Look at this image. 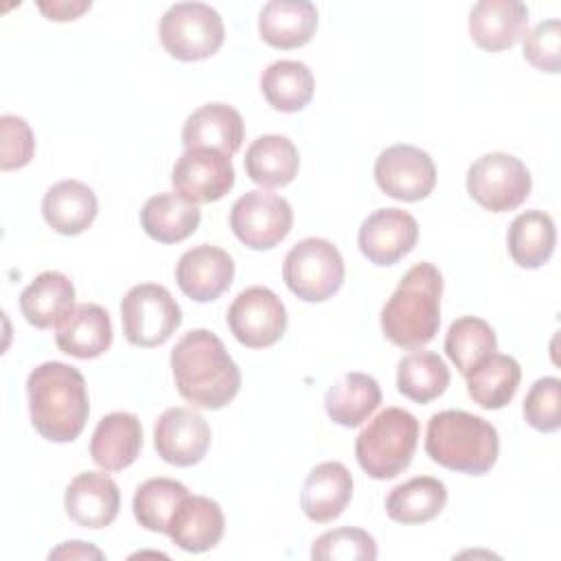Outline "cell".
<instances>
[{"instance_id":"6da1fadb","label":"cell","mask_w":561,"mask_h":561,"mask_svg":"<svg viewBox=\"0 0 561 561\" xmlns=\"http://www.w3.org/2000/svg\"><path fill=\"white\" fill-rule=\"evenodd\" d=\"M175 388L193 408L219 410L241 388V370L228 355L224 342L208 329L184 333L171 351Z\"/></svg>"},{"instance_id":"7a4b0ae2","label":"cell","mask_w":561,"mask_h":561,"mask_svg":"<svg viewBox=\"0 0 561 561\" xmlns=\"http://www.w3.org/2000/svg\"><path fill=\"white\" fill-rule=\"evenodd\" d=\"M28 414L50 443H72L85 427L90 403L83 375L64 362H44L26 379Z\"/></svg>"},{"instance_id":"3957f363","label":"cell","mask_w":561,"mask_h":561,"mask_svg":"<svg viewBox=\"0 0 561 561\" xmlns=\"http://www.w3.org/2000/svg\"><path fill=\"white\" fill-rule=\"evenodd\" d=\"M443 274L434 263L412 265L381 309L383 335L401 348H419L440 327Z\"/></svg>"},{"instance_id":"277c9868","label":"cell","mask_w":561,"mask_h":561,"mask_svg":"<svg viewBox=\"0 0 561 561\" xmlns=\"http://www.w3.org/2000/svg\"><path fill=\"white\" fill-rule=\"evenodd\" d=\"M425 451L449 471L484 476L497 460L500 436L482 416L465 410H443L427 421Z\"/></svg>"},{"instance_id":"5b68a950","label":"cell","mask_w":561,"mask_h":561,"mask_svg":"<svg viewBox=\"0 0 561 561\" xmlns=\"http://www.w3.org/2000/svg\"><path fill=\"white\" fill-rule=\"evenodd\" d=\"M419 421L403 408H386L357 434L355 458L375 480L397 478L412 462Z\"/></svg>"},{"instance_id":"8992f818","label":"cell","mask_w":561,"mask_h":561,"mask_svg":"<svg viewBox=\"0 0 561 561\" xmlns=\"http://www.w3.org/2000/svg\"><path fill=\"white\" fill-rule=\"evenodd\" d=\"M160 42L180 61L213 57L226 37L221 15L204 2H175L160 18Z\"/></svg>"},{"instance_id":"52a82bcc","label":"cell","mask_w":561,"mask_h":561,"mask_svg":"<svg viewBox=\"0 0 561 561\" xmlns=\"http://www.w3.org/2000/svg\"><path fill=\"white\" fill-rule=\"evenodd\" d=\"M287 289L305 302H322L340 291L344 283V261L340 250L320 237L298 241L283 261Z\"/></svg>"},{"instance_id":"ba28073f","label":"cell","mask_w":561,"mask_h":561,"mask_svg":"<svg viewBox=\"0 0 561 561\" xmlns=\"http://www.w3.org/2000/svg\"><path fill=\"white\" fill-rule=\"evenodd\" d=\"M125 340L140 348L164 344L182 322V311L171 291L158 283L134 285L121 300Z\"/></svg>"},{"instance_id":"9c48e42d","label":"cell","mask_w":561,"mask_h":561,"mask_svg":"<svg viewBox=\"0 0 561 561\" xmlns=\"http://www.w3.org/2000/svg\"><path fill=\"white\" fill-rule=\"evenodd\" d=\"M530 171L526 164L504 151L480 156L467 171L469 195L491 213L515 210L530 195Z\"/></svg>"},{"instance_id":"30bf717a","label":"cell","mask_w":561,"mask_h":561,"mask_svg":"<svg viewBox=\"0 0 561 561\" xmlns=\"http://www.w3.org/2000/svg\"><path fill=\"white\" fill-rule=\"evenodd\" d=\"M294 210L276 193L256 188L243 193L230 208V228L234 237L252 250H272L291 230Z\"/></svg>"},{"instance_id":"8fae6325","label":"cell","mask_w":561,"mask_h":561,"mask_svg":"<svg viewBox=\"0 0 561 561\" xmlns=\"http://www.w3.org/2000/svg\"><path fill=\"white\" fill-rule=\"evenodd\" d=\"M226 322L230 333L248 348H267L276 344L287 329L283 300L270 287H248L228 307Z\"/></svg>"},{"instance_id":"7c38bea8","label":"cell","mask_w":561,"mask_h":561,"mask_svg":"<svg viewBox=\"0 0 561 561\" xmlns=\"http://www.w3.org/2000/svg\"><path fill=\"white\" fill-rule=\"evenodd\" d=\"M171 184L180 197L195 206L217 202L234 186L232 160L210 147L184 149L173 164Z\"/></svg>"},{"instance_id":"4fadbf2b","label":"cell","mask_w":561,"mask_h":561,"mask_svg":"<svg viewBox=\"0 0 561 561\" xmlns=\"http://www.w3.org/2000/svg\"><path fill=\"white\" fill-rule=\"evenodd\" d=\"M375 182L399 202H419L436 186V164L421 147L399 142L377 156Z\"/></svg>"},{"instance_id":"5bb4252c","label":"cell","mask_w":561,"mask_h":561,"mask_svg":"<svg viewBox=\"0 0 561 561\" xmlns=\"http://www.w3.org/2000/svg\"><path fill=\"white\" fill-rule=\"evenodd\" d=\"M419 239L416 219L401 208H377L359 226L357 245L375 265H394L410 254Z\"/></svg>"},{"instance_id":"9a60e30c","label":"cell","mask_w":561,"mask_h":561,"mask_svg":"<svg viewBox=\"0 0 561 561\" xmlns=\"http://www.w3.org/2000/svg\"><path fill=\"white\" fill-rule=\"evenodd\" d=\"M153 447L164 462L193 467L210 447V427L195 410L169 408L153 425Z\"/></svg>"},{"instance_id":"2e32d148","label":"cell","mask_w":561,"mask_h":561,"mask_svg":"<svg viewBox=\"0 0 561 561\" xmlns=\"http://www.w3.org/2000/svg\"><path fill=\"white\" fill-rule=\"evenodd\" d=\"M234 278L232 256L210 243L186 250L175 265V283L195 302L217 300Z\"/></svg>"},{"instance_id":"e0dca14e","label":"cell","mask_w":561,"mask_h":561,"mask_svg":"<svg viewBox=\"0 0 561 561\" xmlns=\"http://www.w3.org/2000/svg\"><path fill=\"white\" fill-rule=\"evenodd\" d=\"M64 508L83 528H105L116 519L121 508L118 484L107 473L83 471L66 486Z\"/></svg>"},{"instance_id":"ac0fdd59","label":"cell","mask_w":561,"mask_h":561,"mask_svg":"<svg viewBox=\"0 0 561 561\" xmlns=\"http://www.w3.org/2000/svg\"><path fill=\"white\" fill-rule=\"evenodd\" d=\"M528 33V7L519 0H480L469 13V35L486 53L515 46Z\"/></svg>"},{"instance_id":"d6986e66","label":"cell","mask_w":561,"mask_h":561,"mask_svg":"<svg viewBox=\"0 0 561 561\" xmlns=\"http://www.w3.org/2000/svg\"><path fill=\"white\" fill-rule=\"evenodd\" d=\"M55 342L61 353L77 359H94L112 344L110 313L94 302L72 305L55 324Z\"/></svg>"},{"instance_id":"ffe728a7","label":"cell","mask_w":561,"mask_h":561,"mask_svg":"<svg viewBox=\"0 0 561 561\" xmlns=\"http://www.w3.org/2000/svg\"><path fill=\"white\" fill-rule=\"evenodd\" d=\"M226 519L221 506L206 495H186L175 508L167 535L186 552H206L224 537Z\"/></svg>"},{"instance_id":"44dd1931","label":"cell","mask_w":561,"mask_h":561,"mask_svg":"<svg viewBox=\"0 0 561 561\" xmlns=\"http://www.w3.org/2000/svg\"><path fill=\"white\" fill-rule=\"evenodd\" d=\"M353 497V476L337 462L327 460L316 465L305 478L300 493V508L307 519L316 524L333 522L344 513Z\"/></svg>"},{"instance_id":"7402d4cb","label":"cell","mask_w":561,"mask_h":561,"mask_svg":"<svg viewBox=\"0 0 561 561\" xmlns=\"http://www.w3.org/2000/svg\"><path fill=\"white\" fill-rule=\"evenodd\" d=\"M142 447V427L131 412L105 414L92 434L90 458L103 471H123L136 462Z\"/></svg>"},{"instance_id":"603a6c76","label":"cell","mask_w":561,"mask_h":561,"mask_svg":"<svg viewBox=\"0 0 561 561\" xmlns=\"http://www.w3.org/2000/svg\"><path fill=\"white\" fill-rule=\"evenodd\" d=\"M245 136L241 114L228 103H206L197 107L182 127V145L219 149L226 156H234L241 149Z\"/></svg>"},{"instance_id":"cb8c5ba5","label":"cell","mask_w":561,"mask_h":561,"mask_svg":"<svg viewBox=\"0 0 561 561\" xmlns=\"http://www.w3.org/2000/svg\"><path fill=\"white\" fill-rule=\"evenodd\" d=\"M318 9L309 0H270L259 13V33L274 48H300L311 42Z\"/></svg>"},{"instance_id":"d4e9b609","label":"cell","mask_w":561,"mask_h":561,"mask_svg":"<svg viewBox=\"0 0 561 561\" xmlns=\"http://www.w3.org/2000/svg\"><path fill=\"white\" fill-rule=\"evenodd\" d=\"M99 213L94 191L79 180H61L53 184L42 199L44 221L64 237L81 234L92 226Z\"/></svg>"},{"instance_id":"484cf974","label":"cell","mask_w":561,"mask_h":561,"mask_svg":"<svg viewBox=\"0 0 561 561\" xmlns=\"http://www.w3.org/2000/svg\"><path fill=\"white\" fill-rule=\"evenodd\" d=\"M243 167L254 184L263 188H276L289 184L298 175L300 156L287 136L265 134L252 140L245 151Z\"/></svg>"},{"instance_id":"4316f807","label":"cell","mask_w":561,"mask_h":561,"mask_svg":"<svg viewBox=\"0 0 561 561\" xmlns=\"http://www.w3.org/2000/svg\"><path fill=\"white\" fill-rule=\"evenodd\" d=\"M381 403V388L375 377L366 373L342 375L324 394V410L329 419L342 427L362 425Z\"/></svg>"},{"instance_id":"83f0119b","label":"cell","mask_w":561,"mask_h":561,"mask_svg":"<svg viewBox=\"0 0 561 561\" xmlns=\"http://www.w3.org/2000/svg\"><path fill=\"white\" fill-rule=\"evenodd\" d=\"M202 221L195 204L178 193L151 195L140 210V226L158 243H180L191 237Z\"/></svg>"},{"instance_id":"f1b7e54d","label":"cell","mask_w":561,"mask_h":561,"mask_svg":"<svg viewBox=\"0 0 561 561\" xmlns=\"http://www.w3.org/2000/svg\"><path fill=\"white\" fill-rule=\"evenodd\" d=\"M75 305L72 280L55 270L37 274L20 294V311L35 329L55 327Z\"/></svg>"},{"instance_id":"f546056e","label":"cell","mask_w":561,"mask_h":561,"mask_svg":"<svg viewBox=\"0 0 561 561\" xmlns=\"http://www.w3.org/2000/svg\"><path fill=\"white\" fill-rule=\"evenodd\" d=\"M465 377L467 392L473 403L484 410H500L508 405L515 397L522 381V368L515 357L504 353H491Z\"/></svg>"},{"instance_id":"4dcf8cb0","label":"cell","mask_w":561,"mask_h":561,"mask_svg":"<svg viewBox=\"0 0 561 561\" xmlns=\"http://www.w3.org/2000/svg\"><path fill=\"white\" fill-rule=\"evenodd\" d=\"M557 243L554 221L543 210H526L513 219L506 234L511 259L524 270H537L550 261Z\"/></svg>"},{"instance_id":"1f68e13d","label":"cell","mask_w":561,"mask_h":561,"mask_svg":"<svg viewBox=\"0 0 561 561\" xmlns=\"http://www.w3.org/2000/svg\"><path fill=\"white\" fill-rule=\"evenodd\" d=\"M447 504V486L432 476H416L397 484L386 497V513L397 524H425Z\"/></svg>"},{"instance_id":"d6a6232c","label":"cell","mask_w":561,"mask_h":561,"mask_svg":"<svg viewBox=\"0 0 561 561\" xmlns=\"http://www.w3.org/2000/svg\"><path fill=\"white\" fill-rule=\"evenodd\" d=\"M316 90L313 72L307 64L296 59H278L261 75V92L265 101L278 112H300L309 105Z\"/></svg>"},{"instance_id":"836d02e7","label":"cell","mask_w":561,"mask_h":561,"mask_svg":"<svg viewBox=\"0 0 561 561\" xmlns=\"http://www.w3.org/2000/svg\"><path fill=\"white\" fill-rule=\"evenodd\" d=\"M447 364L432 351H410L397 364V390L414 403L438 399L449 386Z\"/></svg>"},{"instance_id":"e575fe53","label":"cell","mask_w":561,"mask_h":561,"mask_svg":"<svg viewBox=\"0 0 561 561\" xmlns=\"http://www.w3.org/2000/svg\"><path fill=\"white\" fill-rule=\"evenodd\" d=\"M497 337L493 327L476 316H462L454 320L445 335V353L454 362L460 375H467L486 355L495 353Z\"/></svg>"},{"instance_id":"d590c367","label":"cell","mask_w":561,"mask_h":561,"mask_svg":"<svg viewBox=\"0 0 561 561\" xmlns=\"http://www.w3.org/2000/svg\"><path fill=\"white\" fill-rule=\"evenodd\" d=\"M188 495V489L171 478H149L145 480L131 500L136 522L151 533H167L169 522Z\"/></svg>"},{"instance_id":"8d00e7d4","label":"cell","mask_w":561,"mask_h":561,"mask_svg":"<svg viewBox=\"0 0 561 561\" xmlns=\"http://www.w3.org/2000/svg\"><path fill=\"white\" fill-rule=\"evenodd\" d=\"M313 561H375L377 541L370 533L353 526L322 533L311 546Z\"/></svg>"},{"instance_id":"74e56055","label":"cell","mask_w":561,"mask_h":561,"mask_svg":"<svg viewBox=\"0 0 561 561\" xmlns=\"http://www.w3.org/2000/svg\"><path fill=\"white\" fill-rule=\"evenodd\" d=\"M524 419L537 432L561 427V381L557 377L537 379L524 399Z\"/></svg>"},{"instance_id":"f35d334b","label":"cell","mask_w":561,"mask_h":561,"mask_svg":"<svg viewBox=\"0 0 561 561\" xmlns=\"http://www.w3.org/2000/svg\"><path fill=\"white\" fill-rule=\"evenodd\" d=\"M524 59L543 72L561 70V24L557 18L539 22L524 35Z\"/></svg>"},{"instance_id":"ab89813d","label":"cell","mask_w":561,"mask_h":561,"mask_svg":"<svg viewBox=\"0 0 561 561\" xmlns=\"http://www.w3.org/2000/svg\"><path fill=\"white\" fill-rule=\"evenodd\" d=\"M0 169L13 171L31 162L35 153V136L22 116H0Z\"/></svg>"},{"instance_id":"60d3db41","label":"cell","mask_w":561,"mask_h":561,"mask_svg":"<svg viewBox=\"0 0 561 561\" xmlns=\"http://www.w3.org/2000/svg\"><path fill=\"white\" fill-rule=\"evenodd\" d=\"M48 559H103V552L85 541H64L59 548L50 550Z\"/></svg>"},{"instance_id":"b9f144b4","label":"cell","mask_w":561,"mask_h":561,"mask_svg":"<svg viewBox=\"0 0 561 561\" xmlns=\"http://www.w3.org/2000/svg\"><path fill=\"white\" fill-rule=\"evenodd\" d=\"M90 9V2H39V11L48 15V20L55 22H66V20H77L83 11Z\"/></svg>"}]
</instances>
